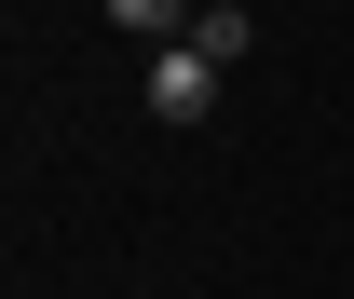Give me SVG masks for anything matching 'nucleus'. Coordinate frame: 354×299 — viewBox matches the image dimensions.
<instances>
[{"label": "nucleus", "instance_id": "obj_2", "mask_svg": "<svg viewBox=\"0 0 354 299\" xmlns=\"http://www.w3.org/2000/svg\"><path fill=\"white\" fill-rule=\"evenodd\" d=\"M191 41L218 55V68H245V55H259V28H245V0H205V14H191Z\"/></svg>", "mask_w": 354, "mask_h": 299}, {"label": "nucleus", "instance_id": "obj_1", "mask_svg": "<svg viewBox=\"0 0 354 299\" xmlns=\"http://www.w3.org/2000/svg\"><path fill=\"white\" fill-rule=\"evenodd\" d=\"M136 82H150V123H205L232 68H218L205 41H150V68H136Z\"/></svg>", "mask_w": 354, "mask_h": 299}, {"label": "nucleus", "instance_id": "obj_3", "mask_svg": "<svg viewBox=\"0 0 354 299\" xmlns=\"http://www.w3.org/2000/svg\"><path fill=\"white\" fill-rule=\"evenodd\" d=\"M191 14L205 0H109V28H136V41H191Z\"/></svg>", "mask_w": 354, "mask_h": 299}]
</instances>
